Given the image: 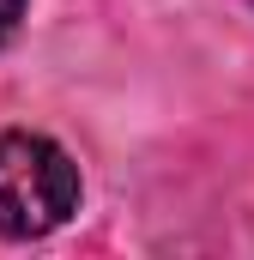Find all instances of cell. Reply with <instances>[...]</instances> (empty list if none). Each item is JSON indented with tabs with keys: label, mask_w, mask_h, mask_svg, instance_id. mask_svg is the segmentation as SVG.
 <instances>
[{
	"label": "cell",
	"mask_w": 254,
	"mask_h": 260,
	"mask_svg": "<svg viewBox=\"0 0 254 260\" xmlns=\"http://www.w3.org/2000/svg\"><path fill=\"white\" fill-rule=\"evenodd\" d=\"M18 12H24V0H0V43L18 30Z\"/></svg>",
	"instance_id": "cell-2"
},
{
	"label": "cell",
	"mask_w": 254,
	"mask_h": 260,
	"mask_svg": "<svg viewBox=\"0 0 254 260\" xmlns=\"http://www.w3.org/2000/svg\"><path fill=\"white\" fill-rule=\"evenodd\" d=\"M79 212V164L43 133H0V236H49Z\"/></svg>",
	"instance_id": "cell-1"
}]
</instances>
